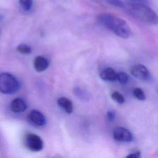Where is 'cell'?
Segmentation results:
<instances>
[{
  "mask_svg": "<svg viewBox=\"0 0 158 158\" xmlns=\"http://www.w3.org/2000/svg\"><path fill=\"white\" fill-rule=\"evenodd\" d=\"M117 73L114 69L111 67H107L101 71L99 76L100 78L103 80L107 81H114L117 80Z\"/></svg>",
  "mask_w": 158,
  "mask_h": 158,
  "instance_id": "10",
  "label": "cell"
},
{
  "mask_svg": "<svg viewBox=\"0 0 158 158\" xmlns=\"http://www.w3.org/2000/svg\"><path fill=\"white\" fill-rule=\"evenodd\" d=\"M131 1H133L134 2H144L146 0H131ZM143 3V2H142Z\"/></svg>",
  "mask_w": 158,
  "mask_h": 158,
  "instance_id": "21",
  "label": "cell"
},
{
  "mask_svg": "<svg viewBox=\"0 0 158 158\" xmlns=\"http://www.w3.org/2000/svg\"><path fill=\"white\" fill-rule=\"evenodd\" d=\"M17 51L21 54H28L31 53V49L29 46L25 44H20L17 47Z\"/></svg>",
  "mask_w": 158,
  "mask_h": 158,
  "instance_id": "14",
  "label": "cell"
},
{
  "mask_svg": "<svg viewBox=\"0 0 158 158\" xmlns=\"http://www.w3.org/2000/svg\"><path fill=\"white\" fill-rule=\"evenodd\" d=\"M126 157L127 158H139L141 157V152L139 151H136L135 152L131 153L130 154H128Z\"/></svg>",
  "mask_w": 158,
  "mask_h": 158,
  "instance_id": "20",
  "label": "cell"
},
{
  "mask_svg": "<svg viewBox=\"0 0 158 158\" xmlns=\"http://www.w3.org/2000/svg\"><path fill=\"white\" fill-rule=\"evenodd\" d=\"M10 109L14 112H22L27 109V106L23 99L20 98H15L10 103Z\"/></svg>",
  "mask_w": 158,
  "mask_h": 158,
  "instance_id": "8",
  "label": "cell"
},
{
  "mask_svg": "<svg viewBox=\"0 0 158 158\" xmlns=\"http://www.w3.org/2000/svg\"><path fill=\"white\" fill-rule=\"evenodd\" d=\"M24 144L28 149L33 152H38L43 148L42 139L34 133H28L25 136Z\"/></svg>",
  "mask_w": 158,
  "mask_h": 158,
  "instance_id": "4",
  "label": "cell"
},
{
  "mask_svg": "<svg viewBox=\"0 0 158 158\" xmlns=\"http://www.w3.org/2000/svg\"><path fill=\"white\" fill-rule=\"evenodd\" d=\"M114 138L120 142H130L133 140L131 133L127 128L118 127L115 128L113 131Z\"/></svg>",
  "mask_w": 158,
  "mask_h": 158,
  "instance_id": "5",
  "label": "cell"
},
{
  "mask_svg": "<svg viewBox=\"0 0 158 158\" xmlns=\"http://www.w3.org/2000/svg\"><path fill=\"white\" fill-rule=\"evenodd\" d=\"M115 112L113 110H108L107 112L106 118H107V120L109 122H113L115 119Z\"/></svg>",
  "mask_w": 158,
  "mask_h": 158,
  "instance_id": "19",
  "label": "cell"
},
{
  "mask_svg": "<svg viewBox=\"0 0 158 158\" xmlns=\"http://www.w3.org/2000/svg\"><path fill=\"white\" fill-rule=\"evenodd\" d=\"M58 105L67 113L70 114L73 110L72 101L65 97H60L57 99Z\"/></svg>",
  "mask_w": 158,
  "mask_h": 158,
  "instance_id": "11",
  "label": "cell"
},
{
  "mask_svg": "<svg viewBox=\"0 0 158 158\" xmlns=\"http://www.w3.org/2000/svg\"><path fill=\"white\" fill-rule=\"evenodd\" d=\"M121 9L142 22L151 25H155L157 23L156 13L142 2H127L124 1Z\"/></svg>",
  "mask_w": 158,
  "mask_h": 158,
  "instance_id": "1",
  "label": "cell"
},
{
  "mask_svg": "<svg viewBox=\"0 0 158 158\" xmlns=\"http://www.w3.org/2000/svg\"><path fill=\"white\" fill-rule=\"evenodd\" d=\"M131 73L135 77L141 80H148L150 77V73L148 69L142 64H136L131 69Z\"/></svg>",
  "mask_w": 158,
  "mask_h": 158,
  "instance_id": "6",
  "label": "cell"
},
{
  "mask_svg": "<svg viewBox=\"0 0 158 158\" xmlns=\"http://www.w3.org/2000/svg\"><path fill=\"white\" fill-rule=\"evenodd\" d=\"M20 88L18 79L9 73H0V92L11 94L16 93Z\"/></svg>",
  "mask_w": 158,
  "mask_h": 158,
  "instance_id": "3",
  "label": "cell"
},
{
  "mask_svg": "<svg viewBox=\"0 0 158 158\" xmlns=\"http://www.w3.org/2000/svg\"><path fill=\"white\" fill-rule=\"evenodd\" d=\"M2 19V16L0 14V21H1Z\"/></svg>",
  "mask_w": 158,
  "mask_h": 158,
  "instance_id": "22",
  "label": "cell"
},
{
  "mask_svg": "<svg viewBox=\"0 0 158 158\" xmlns=\"http://www.w3.org/2000/svg\"><path fill=\"white\" fill-rule=\"evenodd\" d=\"M33 65L35 69L38 72H43L46 70L49 66V62L47 59L43 56H36L34 59Z\"/></svg>",
  "mask_w": 158,
  "mask_h": 158,
  "instance_id": "9",
  "label": "cell"
},
{
  "mask_svg": "<svg viewBox=\"0 0 158 158\" xmlns=\"http://www.w3.org/2000/svg\"><path fill=\"white\" fill-rule=\"evenodd\" d=\"M111 98L118 104H123L125 102V98L118 91L113 92L111 94Z\"/></svg>",
  "mask_w": 158,
  "mask_h": 158,
  "instance_id": "15",
  "label": "cell"
},
{
  "mask_svg": "<svg viewBox=\"0 0 158 158\" xmlns=\"http://www.w3.org/2000/svg\"><path fill=\"white\" fill-rule=\"evenodd\" d=\"M28 119L31 124L36 126H43L46 122L44 115L41 112L35 109L29 113Z\"/></svg>",
  "mask_w": 158,
  "mask_h": 158,
  "instance_id": "7",
  "label": "cell"
},
{
  "mask_svg": "<svg viewBox=\"0 0 158 158\" xmlns=\"http://www.w3.org/2000/svg\"><path fill=\"white\" fill-rule=\"evenodd\" d=\"M74 93L80 99H85L87 98L86 94L85 93V92L81 89L80 88H75L74 89Z\"/></svg>",
  "mask_w": 158,
  "mask_h": 158,
  "instance_id": "18",
  "label": "cell"
},
{
  "mask_svg": "<svg viewBox=\"0 0 158 158\" xmlns=\"http://www.w3.org/2000/svg\"><path fill=\"white\" fill-rule=\"evenodd\" d=\"M19 4L22 10L25 12H29L33 5V0H19Z\"/></svg>",
  "mask_w": 158,
  "mask_h": 158,
  "instance_id": "12",
  "label": "cell"
},
{
  "mask_svg": "<svg viewBox=\"0 0 158 158\" xmlns=\"http://www.w3.org/2000/svg\"><path fill=\"white\" fill-rule=\"evenodd\" d=\"M117 80L122 85L126 84L128 81V76L125 72H119L117 75Z\"/></svg>",
  "mask_w": 158,
  "mask_h": 158,
  "instance_id": "17",
  "label": "cell"
},
{
  "mask_svg": "<svg viewBox=\"0 0 158 158\" xmlns=\"http://www.w3.org/2000/svg\"><path fill=\"white\" fill-rule=\"evenodd\" d=\"M97 20L101 25L122 38H128L131 35V30L128 23L123 19L113 14H100Z\"/></svg>",
  "mask_w": 158,
  "mask_h": 158,
  "instance_id": "2",
  "label": "cell"
},
{
  "mask_svg": "<svg viewBox=\"0 0 158 158\" xmlns=\"http://www.w3.org/2000/svg\"><path fill=\"white\" fill-rule=\"evenodd\" d=\"M133 94L134 96L138 100L144 101L146 99V97L144 92L140 88H135L133 91Z\"/></svg>",
  "mask_w": 158,
  "mask_h": 158,
  "instance_id": "13",
  "label": "cell"
},
{
  "mask_svg": "<svg viewBox=\"0 0 158 158\" xmlns=\"http://www.w3.org/2000/svg\"><path fill=\"white\" fill-rule=\"evenodd\" d=\"M102 1H104L106 3L113 7L118 8L120 9H122V7L124 2V1H123L122 0H102Z\"/></svg>",
  "mask_w": 158,
  "mask_h": 158,
  "instance_id": "16",
  "label": "cell"
}]
</instances>
